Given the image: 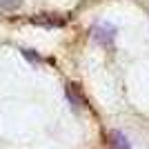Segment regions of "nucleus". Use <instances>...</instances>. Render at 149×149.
Returning <instances> with one entry per match:
<instances>
[{"mask_svg": "<svg viewBox=\"0 0 149 149\" xmlns=\"http://www.w3.org/2000/svg\"><path fill=\"white\" fill-rule=\"evenodd\" d=\"M67 98L71 100V105H74V107H80V105H85V96L80 93L78 85H67Z\"/></svg>", "mask_w": 149, "mask_h": 149, "instance_id": "20e7f679", "label": "nucleus"}, {"mask_svg": "<svg viewBox=\"0 0 149 149\" xmlns=\"http://www.w3.org/2000/svg\"><path fill=\"white\" fill-rule=\"evenodd\" d=\"M31 22L33 25H42V27H62L65 25V18H60L56 13H40V16H33Z\"/></svg>", "mask_w": 149, "mask_h": 149, "instance_id": "f03ea898", "label": "nucleus"}, {"mask_svg": "<svg viewBox=\"0 0 149 149\" xmlns=\"http://www.w3.org/2000/svg\"><path fill=\"white\" fill-rule=\"evenodd\" d=\"M22 56H25L27 60H31V62H38V60H40V56L33 54V49H22Z\"/></svg>", "mask_w": 149, "mask_h": 149, "instance_id": "423d86ee", "label": "nucleus"}, {"mask_svg": "<svg viewBox=\"0 0 149 149\" xmlns=\"http://www.w3.org/2000/svg\"><path fill=\"white\" fill-rule=\"evenodd\" d=\"M22 0H0V11H16Z\"/></svg>", "mask_w": 149, "mask_h": 149, "instance_id": "39448f33", "label": "nucleus"}, {"mask_svg": "<svg viewBox=\"0 0 149 149\" xmlns=\"http://www.w3.org/2000/svg\"><path fill=\"white\" fill-rule=\"evenodd\" d=\"M109 145H111V149H129V140L120 129H113L109 134Z\"/></svg>", "mask_w": 149, "mask_h": 149, "instance_id": "7ed1b4c3", "label": "nucleus"}, {"mask_svg": "<svg viewBox=\"0 0 149 149\" xmlns=\"http://www.w3.org/2000/svg\"><path fill=\"white\" fill-rule=\"evenodd\" d=\"M116 27L109 25V22H100L91 29V38L102 47H113V38H116Z\"/></svg>", "mask_w": 149, "mask_h": 149, "instance_id": "f257e3e1", "label": "nucleus"}]
</instances>
